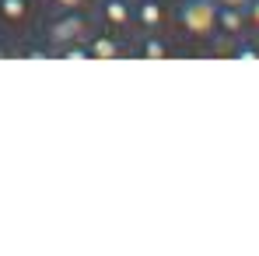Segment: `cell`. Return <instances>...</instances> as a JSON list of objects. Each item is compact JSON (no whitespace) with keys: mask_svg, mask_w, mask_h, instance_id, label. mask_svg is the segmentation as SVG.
Returning a JSON list of instances; mask_svg holds the SVG:
<instances>
[{"mask_svg":"<svg viewBox=\"0 0 259 256\" xmlns=\"http://www.w3.org/2000/svg\"><path fill=\"white\" fill-rule=\"evenodd\" d=\"M252 14H256V18H259V4H256V11H252Z\"/></svg>","mask_w":259,"mask_h":256,"instance_id":"obj_11","label":"cell"},{"mask_svg":"<svg viewBox=\"0 0 259 256\" xmlns=\"http://www.w3.org/2000/svg\"><path fill=\"white\" fill-rule=\"evenodd\" d=\"M88 56H95V60H109V56H116V43H112V39H95V43L88 46Z\"/></svg>","mask_w":259,"mask_h":256,"instance_id":"obj_5","label":"cell"},{"mask_svg":"<svg viewBox=\"0 0 259 256\" xmlns=\"http://www.w3.org/2000/svg\"><path fill=\"white\" fill-rule=\"evenodd\" d=\"M235 4H238V0H228V7H235Z\"/></svg>","mask_w":259,"mask_h":256,"instance_id":"obj_10","label":"cell"},{"mask_svg":"<svg viewBox=\"0 0 259 256\" xmlns=\"http://www.w3.org/2000/svg\"><path fill=\"white\" fill-rule=\"evenodd\" d=\"M221 21H224V25H228V28H235V25H238V18H235V11H231V7H228V11H224V14H221Z\"/></svg>","mask_w":259,"mask_h":256,"instance_id":"obj_8","label":"cell"},{"mask_svg":"<svg viewBox=\"0 0 259 256\" xmlns=\"http://www.w3.org/2000/svg\"><path fill=\"white\" fill-rule=\"evenodd\" d=\"M25 7H28V0H0V14L7 21H18L25 14Z\"/></svg>","mask_w":259,"mask_h":256,"instance_id":"obj_6","label":"cell"},{"mask_svg":"<svg viewBox=\"0 0 259 256\" xmlns=\"http://www.w3.org/2000/svg\"><path fill=\"white\" fill-rule=\"evenodd\" d=\"M77 35H84V18H77V14H70V18H63V21L53 25V39H60V43L77 39Z\"/></svg>","mask_w":259,"mask_h":256,"instance_id":"obj_2","label":"cell"},{"mask_svg":"<svg viewBox=\"0 0 259 256\" xmlns=\"http://www.w3.org/2000/svg\"><path fill=\"white\" fill-rule=\"evenodd\" d=\"M137 18H140L144 28H158L161 18H165V11H161L158 0H140V4H137Z\"/></svg>","mask_w":259,"mask_h":256,"instance_id":"obj_3","label":"cell"},{"mask_svg":"<svg viewBox=\"0 0 259 256\" xmlns=\"http://www.w3.org/2000/svg\"><path fill=\"white\" fill-rule=\"evenodd\" d=\"M210 18H214V7L207 4V0H189L186 7H182V21H186V28L189 32H207L210 28Z\"/></svg>","mask_w":259,"mask_h":256,"instance_id":"obj_1","label":"cell"},{"mask_svg":"<svg viewBox=\"0 0 259 256\" xmlns=\"http://www.w3.org/2000/svg\"><path fill=\"white\" fill-rule=\"evenodd\" d=\"M56 4H60V7H81L84 0H56Z\"/></svg>","mask_w":259,"mask_h":256,"instance_id":"obj_9","label":"cell"},{"mask_svg":"<svg viewBox=\"0 0 259 256\" xmlns=\"http://www.w3.org/2000/svg\"><path fill=\"white\" fill-rule=\"evenodd\" d=\"M102 18H105L109 25H126L130 4L126 0H105V4H102Z\"/></svg>","mask_w":259,"mask_h":256,"instance_id":"obj_4","label":"cell"},{"mask_svg":"<svg viewBox=\"0 0 259 256\" xmlns=\"http://www.w3.org/2000/svg\"><path fill=\"white\" fill-rule=\"evenodd\" d=\"M144 56H151V60H158V56H165V46H161V43H154V39H151V43L144 46Z\"/></svg>","mask_w":259,"mask_h":256,"instance_id":"obj_7","label":"cell"}]
</instances>
